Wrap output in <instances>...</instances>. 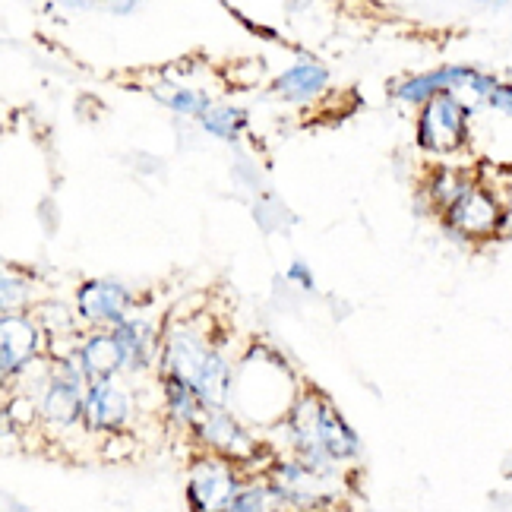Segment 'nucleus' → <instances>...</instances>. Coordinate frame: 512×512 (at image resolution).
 Segmentation results:
<instances>
[{"instance_id": "nucleus-1", "label": "nucleus", "mask_w": 512, "mask_h": 512, "mask_svg": "<svg viewBox=\"0 0 512 512\" xmlns=\"http://www.w3.org/2000/svg\"><path fill=\"white\" fill-rule=\"evenodd\" d=\"M162 367L165 377H181L206 408H225L234 392V373L231 364L203 342L193 329L174 326L162 345Z\"/></svg>"}, {"instance_id": "nucleus-2", "label": "nucleus", "mask_w": 512, "mask_h": 512, "mask_svg": "<svg viewBox=\"0 0 512 512\" xmlns=\"http://www.w3.org/2000/svg\"><path fill=\"white\" fill-rule=\"evenodd\" d=\"M266 481L272 487V494L282 500L288 512H320L336 500V478L320 475V471L307 468L298 459H282L266 471Z\"/></svg>"}, {"instance_id": "nucleus-3", "label": "nucleus", "mask_w": 512, "mask_h": 512, "mask_svg": "<svg viewBox=\"0 0 512 512\" xmlns=\"http://www.w3.org/2000/svg\"><path fill=\"white\" fill-rule=\"evenodd\" d=\"M468 114L471 108L456 92H443L421 105L418 117V146L433 155L459 152L468 143Z\"/></svg>"}, {"instance_id": "nucleus-4", "label": "nucleus", "mask_w": 512, "mask_h": 512, "mask_svg": "<svg viewBox=\"0 0 512 512\" xmlns=\"http://www.w3.org/2000/svg\"><path fill=\"white\" fill-rule=\"evenodd\" d=\"M244 487V478L238 475L234 462L222 456H206L193 459L190 475H187V503L190 512H228V506Z\"/></svg>"}, {"instance_id": "nucleus-5", "label": "nucleus", "mask_w": 512, "mask_h": 512, "mask_svg": "<svg viewBox=\"0 0 512 512\" xmlns=\"http://www.w3.org/2000/svg\"><path fill=\"white\" fill-rule=\"evenodd\" d=\"M193 433L212 456H222L228 462H244L256 452V443L244 430V424L231 418L225 408H206V415L196 421Z\"/></svg>"}, {"instance_id": "nucleus-6", "label": "nucleus", "mask_w": 512, "mask_h": 512, "mask_svg": "<svg viewBox=\"0 0 512 512\" xmlns=\"http://www.w3.org/2000/svg\"><path fill=\"white\" fill-rule=\"evenodd\" d=\"M133 418V399L117 380L89 383L86 389V430L89 433H121Z\"/></svg>"}, {"instance_id": "nucleus-7", "label": "nucleus", "mask_w": 512, "mask_h": 512, "mask_svg": "<svg viewBox=\"0 0 512 512\" xmlns=\"http://www.w3.org/2000/svg\"><path fill=\"white\" fill-rule=\"evenodd\" d=\"M446 225L452 231H459L462 238H490L503 225V209L497 203V196L484 187H471L456 206H449Z\"/></svg>"}, {"instance_id": "nucleus-8", "label": "nucleus", "mask_w": 512, "mask_h": 512, "mask_svg": "<svg viewBox=\"0 0 512 512\" xmlns=\"http://www.w3.org/2000/svg\"><path fill=\"white\" fill-rule=\"evenodd\" d=\"M127 307H130V291L111 279L86 282L80 294H76V310H80V317L92 326L117 329L124 320H130Z\"/></svg>"}, {"instance_id": "nucleus-9", "label": "nucleus", "mask_w": 512, "mask_h": 512, "mask_svg": "<svg viewBox=\"0 0 512 512\" xmlns=\"http://www.w3.org/2000/svg\"><path fill=\"white\" fill-rule=\"evenodd\" d=\"M42 332L45 329L38 326V320H29L23 313H4V323H0V361H4V377L26 370V364L38 358Z\"/></svg>"}, {"instance_id": "nucleus-10", "label": "nucleus", "mask_w": 512, "mask_h": 512, "mask_svg": "<svg viewBox=\"0 0 512 512\" xmlns=\"http://www.w3.org/2000/svg\"><path fill=\"white\" fill-rule=\"evenodd\" d=\"M76 364H80L89 383H102V380H114L117 370L127 367V354L114 332L102 329V332H92V336L80 345V351H76Z\"/></svg>"}, {"instance_id": "nucleus-11", "label": "nucleus", "mask_w": 512, "mask_h": 512, "mask_svg": "<svg viewBox=\"0 0 512 512\" xmlns=\"http://www.w3.org/2000/svg\"><path fill=\"white\" fill-rule=\"evenodd\" d=\"M329 83V73L323 64L317 61H298L294 67H288L279 80L272 83V89L279 92L288 102H304V98H313L317 92H323Z\"/></svg>"}, {"instance_id": "nucleus-12", "label": "nucleus", "mask_w": 512, "mask_h": 512, "mask_svg": "<svg viewBox=\"0 0 512 512\" xmlns=\"http://www.w3.org/2000/svg\"><path fill=\"white\" fill-rule=\"evenodd\" d=\"M111 332L117 336V342H121L130 370H143L149 364V354L159 348V345H155V329L146 320H124Z\"/></svg>"}, {"instance_id": "nucleus-13", "label": "nucleus", "mask_w": 512, "mask_h": 512, "mask_svg": "<svg viewBox=\"0 0 512 512\" xmlns=\"http://www.w3.org/2000/svg\"><path fill=\"white\" fill-rule=\"evenodd\" d=\"M475 187V177H471L468 171L462 168H452V165H443L430 174V181H427V196L433 200V206L437 209H449V206H456L462 196Z\"/></svg>"}, {"instance_id": "nucleus-14", "label": "nucleus", "mask_w": 512, "mask_h": 512, "mask_svg": "<svg viewBox=\"0 0 512 512\" xmlns=\"http://www.w3.org/2000/svg\"><path fill=\"white\" fill-rule=\"evenodd\" d=\"M165 405H168V415L177 424H187V427H196V421L206 415L203 399L196 396L181 377H165Z\"/></svg>"}, {"instance_id": "nucleus-15", "label": "nucleus", "mask_w": 512, "mask_h": 512, "mask_svg": "<svg viewBox=\"0 0 512 512\" xmlns=\"http://www.w3.org/2000/svg\"><path fill=\"white\" fill-rule=\"evenodd\" d=\"M228 512H288V509L272 494L266 478H256V481H244V487L238 490V497H234Z\"/></svg>"}, {"instance_id": "nucleus-16", "label": "nucleus", "mask_w": 512, "mask_h": 512, "mask_svg": "<svg viewBox=\"0 0 512 512\" xmlns=\"http://www.w3.org/2000/svg\"><path fill=\"white\" fill-rule=\"evenodd\" d=\"M206 127V133L219 136L225 143H234L241 136V130L247 127V114L241 108H231V105H212V111L200 121Z\"/></svg>"}, {"instance_id": "nucleus-17", "label": "nucleus", "mask_w": 512, "mask_h": 512, "mask_svg": "<svg viewBox=\"0 0 512 512\" xmlns=\"http://www.w3.org/2000/svg\"><path fill=\"white\" fill-rule=\"evenodd\" d=\"M155 98L165 102L171 111L184 114V117H196V121H203V117L212 111L209 95L193 92V89H155Z\"/></svg>"}, {"instance_id": "nucleus-18", "label": "nucleus", "mask_w": 512, "mask_h": 512, "mask_svg": "<svg viewBox=\"0 0 512 512\" xmlns=\"http://www.w3.org/2000/svg\"><path fill=\"white\" fill-rule=\"evenodd\" d=\"M494 111H500V114H506V117H512V86H497L494 89V95H490V102H487Z\"/></svg>"}, {"instance_id": "nucleus-19", "label": "nucleus", "mask_w": 512, "mask_h": 512, "mask_svg": "<svg viewBox=\"0 0 512 512\" xmlns=\"http://www.w3.org/2000/svg\"><path fill=\"white\" fill-rule=\"evenodd\" d=\"M288 282L301 285L304 291H313V275H310V269H307L304 260H294V263L288 266Z\"/></svg>"}]
</instances>
